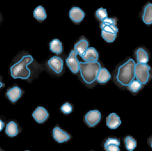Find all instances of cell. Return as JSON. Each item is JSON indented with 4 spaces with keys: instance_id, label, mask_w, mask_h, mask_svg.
I'll use <instances>...</instances> for the list:
<instances>
[{
    "instance_id": "1",
    "label": "cell",
    "mask_w": 152,
    "mask_h": 151,
    "mask_svg": "<svg viewBox=\"0 0 152 151\" xmlns=\"http://www.w3.org/2000/svg\"><path fill=\"white\" fill-rule=\"evenodd\" d=\"M101 69V65L97 61L90 60L87 62L79 63L80 75L84 81L88 84L93 83L96 80Z\"/></svg>"
},
{
    "instance_id": "2",
    "label": "cell",
    "mask_w": 152,
    "mask_h": 151,
    "mask_svg": "<svg viewBox=\"0 0 152 151\" xmlns=\"http://www.w3.org/2000/svg\"><path fill=\"white\" fill-rule=\"evenodd\" d=\"M33 57L30 55L23 56L21 59L15 63L10 68L11 74L14 79H26L30 76V70L28 66L33 61Z\"/></svg>"
},
{
    "instance_id": "3",
    "label": "cell",
    "mask_w": 152,
    "mask_h": 151,
    "mask_svg": "<svg viewBox=\"0 0 152 151\" xmlns=\"http://www.w3.org/2000/svg\"><path fill=\"white\" fill-rule=\"evenodd\" d=\"M135 66L134 59H130L120 66L117 74V79L122 86H128L134 80Z\"/></svg>"
},
{
    "instance_id": "4",
    "label": "cell",
    "mask_w": 152,
    "mask_h": 151,
    "mask_svg": "<svg viewBox=\"0 0 152 151\" xmlns=\"http://www.w3.org/2000/svg\"><path fill=\"white\" fill-rule=\"evenodd\" d=\"M151 67L147 64H137L135 67V77L142 84H146L150 77Z\"/></svg>"
},
{
    "instance_id": "5",
    "label": "cell",
    "mask_w": 152,
    "mask_h": 151,
    "mask_svg": "<svg viewBox=\"0 0 152 151\" xmlns=\"http://www.w3.org/2000/svg\"><path fill=\"white\" fill-rule=\"evenodd\" d=\"M101 119V113L97 110H93L86 114L85 121L86 124L88 126L93 127L99 123Z\"/></svg>"
},
{
    "instance_id": "6",
    "label": "cell",
    "mask_w": 152,
    "mask_h": 151,
    "mask_svg": "<svg viewBox=\"0 0 152 151\" xmlns=\"http://www.w3.org/2000/svg\"><path fill=\"white\" fill-rule=\"evenodd\" d=\"M77 54L75 50H72L66 60L67 64L71 72L77 73L79 71V63L77 56Z\"/></svg>"
},
{
    "instance_id": "7",
    "label": "cell",
    "mask_w": 152,
    "mask_h": 151,
    "mask_svg": "<svg viewBox=\"0 0 152 151\" xmlns=\"http://www.w3.org/2000/svg\"><path fill=\"white\" fill-rule=\"evenodd\" d=\"M48 64L50 68L56 73H60L63 70V60L59 57H53L49 59Z\"/></svg>"
},
{
    "instance_id": "8",
    "label": "cell",
    "mask_w": 152,
    "mask_h": 151,
    "mask_svg": "<svg viewBox=\"0 0 152 151\" xmlns=\"http://www.w3.org/2000/svg\"><path fill=\"white\" fill-rule=\"evenodd\" d=\"M49 115L47 110L42 106L37 107L32 114L35 120L38 123H42L45 121L49 117Z\"/></svg>"
},
{
    "instance_id": "9",
    "label": "cell",
    "mask_w": 152,
    "mask_h": 151,
    "mask_svg": "<svg viewBox=\"0 0 152 151\" xmlns=\"http://www.w3.org/2000/svg\"><path fill=\"white\" fill-rule=\"evenodd\" d=\"M53 137L54 139L60 143L68 141L70 138V135L64 132L58 127H56L53 129Z\"/></svg>"
},
{
    "instance_id": "10",
    "label": "cell",
    "mask_w": 152,
    "mask_h": 151,
    "mask_svg": "<svg viewBox=\"0 0 152 151\" xmlns=\"http://www.w3.org/2000/svg\"><path fill=\"white\" fill-rule=\"evenodd\" d=\"M85 16V13L79 7H73L69 11V17L75 23L81 22Z\"/></svg>"
},
{
    "instance_id": "11",
    "label": "cell",
    "mask_w": 152,
    "mask_h": 151,
    "mask_svg": "<svg viewBox=\"0 0 152 151\" xmlns=\"http://www.w3.org/2000/svg\"><path fill=\"white\" fill-rule=\"evenodd\" d=\"M22 93V90L20 88L15 86L7 90L6 95L11 102L14 103L20 98Z\"/></svg>"
},
{
    "instance_id": "12",
    "label": "cell",
    "mask_w": 152,
    "mask_h": 151,
    "mask_svg": "<svg viewBox=\"0 0 152 151\" xmlns=\"http://www.w3.org/2000/svg\"><path fill=\"white\" fill-rule=\"evenodd\" d=\"M120 118L114 113H110L106 118V125L111 129H116L121 124Z\"/></svg>"
},
{
    "instance_id": "13",
    "label": "cell",
    "mask_w": 152,
    "mask_h": 151,
    "mask_svg": "<svg viewBox=\"0 0 152 151\" xmlns=\"http://www.w3.org/2000/svg\"><path fill=\"white\" fill-rule=\"evenodd\" d=\"M142 19L146 25L152 24V4L151 3H148L144 8Z\"/></svg>"
},
{
    "instance_id": "14",
    "label": "cell",
    "mask_w": 152,
    "mask_h": 151,
    "mask_svg": "<svg viewBox=\"0 0 152 151\" xmlns=\"http://www.w3.org/2000/svg\"><path fill=\"white\" fill-rule=\"evenodd\" d=\"M88 43L87 40L82 39L79 41L75 45V50L77 54L82 57L88 48Z\"/></svg>"
},
{
    "instance_id": "15",
    "label": "cell",
    "mask_w": 152,
    "mask_h": 151,
    "mask_svg": "<svg viewBox=\"0 0 152 151\" xmlns=\"http://www.w3.org/2000/svg\"><path fill=\"white\" fill-rule=\"evenodd\" d=\"M98 53L95 48L93 47L88 48L86 51L84 55L82 56V58L86 62L90 60L97 61L98 59Z\"/></svg>"
},
{
    "instance_id": "16",
    "label": "cell",
    "mask_w": 152,
    "mask_h": 151,
    "mask_svg": "<svg viewBox=\"0 0 152 151\" xmlns=\"http://www.w3.org/2000/svg\"><path fill=\"white\" fill-rule=\"evenodd\" d=\"M136 56L138 64H146L149 61L147 52L142 48H139L136 51Z\"/></svg>"
},
{
    "instance_id": "17",
    "label": "cell",
    "mask_w": 152,
    "mask_h": 151,
    "mask_svg": "<svg viewBox=\"0 0 152 151\" xmlns=\"http://www.w3.org/2000/svg\"><path fill=\"white\" fill-rule=\"evenodd\" d=\"M111 78V74L106 68H101L98 72L96 80L100 83H106Z\"/></svg>"
},
{
    "instance_id": "18",
    "label": "cell",
    "mask_w": 152,
    "mask_h": 151,
    "mask_svg": "<svg viewBox=\"0 0 152 151\" xmlns=\"http://www.w3.org/2000/svg\"><path fill=\"white\" fill-rule=\"evenodd\" d=\"M5 133L10 137H14L17 135L18 134V128L17 124L14 121H10L6 126Z\"/></svg>"
},
{
    "instance_id": "19",
    "label": "cell",
    "mask_w": 152,
    "mask_h": 151,
    "mask_svg": "<svg viewBox=\"0 0 152 151\" xmlns=\"http://www.w3.org/2000/svg\"><path fill=\"white\" fill-rule=\"evenodd\" d=\"M50 48L51 51L57 54L61 53L63 49L62 43L58 39H54L50 43Z\"/></svg>"
},
{
    "instance_id": "20",
    "label": "cell",
    "mask_w": 152,
    "mask_h": 151,
    "mask_svg": "<svg viewBox=\"0 0 152 151\" xmlns=\"http://www.w3.org/2000/svg\"><path fill=\"white\" fill-rule=\"evenodd\" d=\"M34 16L37 20L40 21L44 20L47 17L45 9L41 5L37 6L35 9L34 12Z\"/></svg>"
},
{
    "instance_id": "21",
    "label": "cell",
    "mask_w": 152,
    "mask_h": 151,
    "mask_svg": "<svg viewBox=\"0 0 152 151\" xmlns=\"http://www.w3.org/2000/svg\"><path fill=\"white\" fill-rule=\"evenodd\" d=\"M126 148L129 151H133L137 146V142L131 137H127L125 139Z\"/></svg>"
},
{
    "instance_id": "22",
    "label": "cell",
    "mask_w": 152,
    "mask_h": 151,
    "mask_svg": "<svg viewBox=\"0 0 152 151\" xmlns=\"http://www.w3.org/2000/svg\"><path fill=\"white\" fill-rule=\"evenodd\" d=\"M101 28H102V30L111 33L117 34L118 31V27L115 25H106L104 23H102L101 25Z\"/></svg>"
},
{
    "instance_id": "23",
    "label": "cell",
    "mask_w": 152,
    "mask_h": 151,
    "mask_svg": "<svg viewBox=\"0 0 152 151\" xmlns=\"http://www.w3.org/2000/svg\"><path fill=\"white\" fill-rule=\"evenodd\" d=\"M101 33L103 38L108 43L113 42L117 36V34L107 33L103 30H102Z\"/></svg>"
},
{
    "instance_id": "24",
    "label": "cell",
    "mask_w": 152,
    "mask_h": 151,
    "mask_svg": "<svg viewBox=\"0 0 152 151\" xmlns=\"http://www.w3.org/2000/svg\"><path fill=\"white\" fill-rule=\"evenodd\" d=\"M96 16L100 20L103 21L108 17V14L106 9L102 8H99L96 12Z\"/></svg>"
},
{
    "instance_id": "25",
    "label": "cell",
    "mask_w": 152,
    "mask_h": 151,
    "mask_svg": "<svg viewBox=\"0 0 152 151\" xmlns=\"http://www.w3.org/2000/svg\"><path fill=\"white\" fill-rule=\"evenodd\" d=\"M129 90L133 92H137L142 87V84L137 80H134L129 85Z\"/></svg>"
},
{
    "instance_id": "26",
    "label": "cell",
    "mask_w": 152,
    "mask_h": 151,
    "mask_svg": "<svg viewBox=\"0 0 152 151\" xmlns=\"http://www.w3.org/2000/svg\"><path fill=\"white\" fill-rule=\"evenodd\" d=\"M61 109V111L65 114H69L71 113L73 111V108L69 103H66L63 104Z\"/></svg>"
},
{
    "instance_id": "27",
    "label": "cell",
    "mask_w": 152,
    "mask_h": 151,
    "mask_svg": "<svg viewBox=\"0 0 152 151\" xmlns=\"http://www.w3.org/2000/svg\"><path fill=\"white\" fill-rule=\"evenodd\" d=\"M110 144H115V145H117L119 146L120 145V142L118 139H116V138H108L105 143L104 144V149Z\"/></svg>"
},
{
    "instance_id": "28",
    "label": "cell",
    "mask_w": 152,
    "mask_h": 151,
    "mask_svg": "<svg viewBox=\"0 0 152 151\" xmlns=\"http://www.w3.org/2000/svg\"><path fill=\"white\" fill-rule=\"evenodd\" d=\"M102 23L106 25H116V20L114 19L107 17L102 21Z\"/></svg>"
},
{
    "instance_id": "29",
    "label": "cell",
    "mask_w": 152,
    "mask_h": 151,
    "mask_svg": "<svg viewBox=\"0 0 152 151\" xmlns=\"http://www.w3.org/2000/svg\"><path fill=\"white\" fill-rule=\"evenodd\" d=\"M105 150L106 151H120L118 146L115 144H110L108 145Z\"/></svg>"
},
{
    "instance_id": "30",
    "label": "cell",
    "mask_w": 152,
    "mask_h": 151,
    "mask_svg": "<svg viewBox=\"0 0 152 151\" xmlns=\"http://www.w3.org/2000/svg\"><path fill=\"white\" fill-rule=\"evenodd\" d=\"M4 126V122L0 119V132L2 131L3 128Z\"/></svg>"
},
{
    "instance_id": "31",
    "label": "cell",
    "mask_w": 152,
    "mask_h": 151,
    "mask_svg": "<svg viewBox=\"0 0 152 151\" xmlns=\"http://www.w3.org/2000/svg\"><path fill=\"white\" fill-rule=\"evenodd\" d=\"M4 86V84L3 83H2L1 82V79H0V89L2 87H3Z\"/></svg>"
},
{
    "instance_id": "32",
    "label": "cell",
    "mask_w": 152,
    "mask_h": 151,
    "mask_svg": "<svg viewBox=\"0 0 152 151\" xmlns=\"http://www.w3.org/2000/svg\"><path fill=\"white\" fill-rule=\"evenodd\" d=\"M151 147L152 148V142H151Z\"/></svg>"
},
{
    "instance_id": "33",
    "label": "cell",
    "mask_w": 152,
    "mask_h": 151,
    "mask_svg": "<svg viewBox=\"0 0 152 151\" xmlns=\"http://www.w3.org/2000/svg\"><path fill=\"white\" fill-rule=\"evenodd\" d=\"M29 151L26 150V151Z\"/></svg>"
},
{
    "instance_id": "34",
    "label": "cell",
    "mask_w": 152,
    "mask_h": 151,
    "mask_svg": "<svg viewBox=\"0 0 152 151\" xmlns=\"http://www.w3.org/2000/svg\"><path fill=\"white\" fill-rule=\"evenodd\" d=\"M0 151H1V150H0Z\"/></svg>"
}]
</instances>
